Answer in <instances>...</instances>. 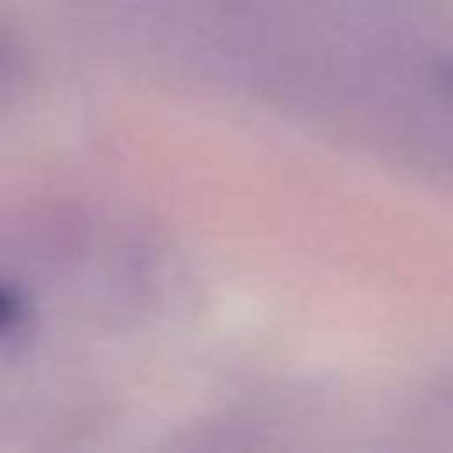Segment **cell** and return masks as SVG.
Wrapping results in <instances>:
<instances>
[{
  "mask_svg": "<svg viewBox=\"0 0 453 453\" xmlns=\"http://www.w3.org/2000/svg\"><path fill=\"white\" fill-rule=\"evenodd\" d=\"M446 88H449V96H453V64L446 67Z\"/></svg>",
  "mask_w": 453,
  "mask_h": 453,
  "instance_id": "7a4b0ae2",
  "label": "cell"
},
{
  "mask_svg": "<svg viewBox=\"0 0 453 453\" xmlns=\"http://www.w3.org/2000/svg\"><path fill=\"white\" fill-rule=\"evenodd\" d=\"M18 319H21V297H18L11 287L0 283V336H4Z\"/></svg>",
  "mask_w": 453,
  "mask_h": 453,
  "instance_id": "6da1fadb",
  "label": "cell"
}]
</instances>
